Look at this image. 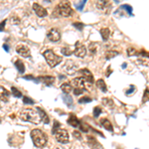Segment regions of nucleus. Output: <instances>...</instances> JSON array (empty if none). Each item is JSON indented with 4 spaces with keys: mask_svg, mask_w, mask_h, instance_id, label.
<instances>
[{
    "mask_svg": "<svg viewBox=\"0 0 149 149\" xmlns=\"http://www.w3.org/2000/svg\"><path fill=\"white\" fill-rule=\"evenodd\" d=\"M68 123L73 127H79L81 125V122L80 121V119L76 116L74 113H70L69 118H68Z\"/></svg>",
    "mask_w": 149,
    "mask_h": 149,
    "instance_id": "nucleus-13",
    "label": "nucleus"
},
{
    "mask_svg": "<svg viewBox=\"0 0 149 149\" xmlns=\"http://www.w3.org/2000/svg\"><path fill=\"white\" fill-rule=\"evenodd\" d=\"M119 53L117 51H107L105 53V58H107V60H110L112 59V58H114L115 56H117Z\"/></svg>",
    "mask_w": 149,
    "mask_h": 149,
    "instance_id": "nucleus-23",
    "label": "nucleus"
},
{
    "mask_svg": "<svg viewBox=\"0 0 149 149\" xmlns=\"http://www.w3.org/2000/svg\"><path fill=\"white\" fill-rule=\"evenodd\" d=\"M65 102L68 103V105H69L70 107H71L72 105H73V100H72L71 97H67L66 98H65Z\"/></svg>",
    "mask_w": 149,
    "mask_h": 149,
    "instance_id": "nucleus-33",
    "label": "nucleus"
},
{
    "mask_svg": "<svg viewBox=\"0 0 149 149\" xmlns=\"http://www.w3.org/2000/svg\"><path fill=\"white\" fill-rule=\"evenodd\" d=\"M15 66L17 70L19 71V73L20 74H24V72H25V66H24L23 62L20 61V60H17V61L15 62Z\"/></svg>",
    "mask_w": 149,
    "mask_h": 149,
    "instance_id": "nucleus-22",
    "label": "nucleus"
},
{
    "mask_svg": "<svg viewBox=\"0 0 149 149\" xmlns=\"http://www.w3.org/2000/svg\"><path fill=\"white\" fill-rule=\"evenodd\" d=\"M0 107H1V105H0Z\"/></svg>",
    "mask_w": 149,
    "mask_h": 149,
    "instance_id": "nucleus-42",
    "label": "nucleus"
},
{
    "mask_svg": "<svg viewBox=\"0 0 149 149\" xmlns=\"http://www.w3.org/2000/svg\"><path fill=\"white\" fill-rule=\"evenodd\" d=\"M38 83H43L45 84L46 86H51L53 83L55 81V78L54 77H51V76H43V77H39L37 79Z\"/></svg>",
    "mask_w": 149,
    "mask_h": 149,
    "instance_id": "nucleus-14",
    "label": "nucleus"
},
{
    "mask_svg": "<svg viewBox=\"0 0 149 149\" xmlns=\"http://www.w3.org/2000/svg\"><path fill=\"white\" fill-rule=\"evenodd\" d=\"M61 90L63 91L64 93H69L73 91V88H72V85L70 83H64L63 85L61 86Z\"/></svg>",
    "mask_w": 149,
    "mask_h": 149,
    "instance_id": "nucleus-21",
    "label": "nucleus"
},
{
    "mask_svg": "<svg viewBox=\"0 0 149 149\" xmlns=\"http://www.w3.org/2000/svg\"><path fill=\"white\" fill-rule=\"evenodd\" d=\"M97 50V45L95 44V43H92V44L90 45V51L92 52L93 54H95Z\"/></svg>",
    "mask_w": 149,
    "mask_h": 149,
    "instance_id": "nucleus-30",
    "label": "nucleus"
},
{
    "mask_svg": "<svg viewBox=\"0 0 149 149\" xmlns=\"http://www.w3.org/2000/svg\"><path fill=\"white\" fill-rule=\"evenodd\" d=\"M137 50H135L134 48H128L127 49V55H128L129 57H132V56H136V55H138Z\"/></svg>",
    "mask_w": 149,
    "mask_h": 149,
    "instance_id": "nucleus-26",
    "label": "nucleus"
},
{
    "mask_svg": "<svg viewBox=\"0 0 149 149\" xmlns=\"http://www.w3.org/2000/svg\"><path fill=\"white\" fill-rule=\"evenodd\" d=\"M74 54L76 55L77 57L79 58H84L86 55V47L81 44V42H77L74 44Z\"/></svg>",
    "mask_w": 149,
    "mask_h": 149,
    "instance_id": "nucleus-7",
    "label": "nucleus"
},
{
    "mask_svg": "<svg viewBox=\"0 0 149 149\" xmlns=\"http://www.w3.org/2000/svg\"><path fill=\"white\" fill-rule=\"evenodd\" d=\"M60 127V123H59V121H57V120H55L54 121V126H53V129H52V133H54L55 131L57 130L58 128Z\"/></svg>",
    "mask_w": 149,
    "mask_h": 149,
    "instance_id": "nucleus-32",
    "label": "nucleus"
},
{
    "mask_svg": "<svg viewBox=\"0 0 149 149\" xmlns=\"http://www.w3.org/2000/svg\"><path fill=\"white\" fill-rule=\"evenodd\" d=\"M46 1H52V0H46Z\"/></svg>",
    "mask_w": 149,
    "mask_h": 149,
    "instance_id": "nucleus-41",
    "label": "nucleus"
},
{
    "mask_svg": "<svg viewBox=\"0 0 149 149\" xmlns=\"http://www.w3.org/2000/svg\"><path fill=\"white\" fill-rule=\"evenodd\" d=\"M9 95H10V93H9L5 88L0 86V100L4 102H7L9 100Z\"/></svg>",
    "mask_w": 149,
    "mask_h": 149,
    "instance_id": "nucleus-15",
    "label": "nucleus"
},
{
    "mask_svg": "<svg viewBox=\"0 0 149 149\" xmlns=\"http://www.w3.org/2000/svg\"><path fill=\"white\" fill-rule=\"evenodd\" d=\"M100 124L104 127L105 129H107L109 131H113V127H112V124L107 118H102L100 119Z\"/></svg>",
    "mask_w": 149,
    "mask_h": 149,
    "instance_id": "nucleus-16",
    "label": "nucleus"
},
{
    "mask_svg": "<svg viewBox=\"0 0 149 149\" xmlns=\"http://www.w3.org/2000/svg\"><path fill=\"white\" fill-rule=\"evenodd\" d=\"M97 86L98 88H100L102 92H103V93H107V86H105V83H104V81L103 80H98L97 81Z\"/></svg>",
    "mask_w": 149,
    "mask_h": 149,
    "instance_id": "nucleus-20",
    "label": "nucleus"
},
{
    "mask_svg": "<svg viewBox=\"0 0 149 149\" xmlns=\"http://www.w3.org/2000/svg\"><path fill=\"white\" fill-rule=\"evenodd\" d=\"M23 102L25 103V104H34V100H31V98L28 97H24Z\"/></svg>",
    "mask_w": 149,
    "mask_h": 149,
    "instance_id": "nucleus-28",
    "label": "nucleus"
},
{
    "mask_svg": "<svg viewBox=\"0 0 149 149\" xmlns=\"http://www.w3.org/2000/svg\"><path fill=\"white\" fill-rule=\"evenodd\" d=\"M147 97H148V90L146 88V92H145V93H144V100H143V102H146V100H147Z\"/></svg>",
    "mask_w": 149,
    "mask_h": 149,
    "instance_id": "nucleus-37",
    "label": "nucleus"
},
{
    "mask_svg": "<svg viewBox=\"0 0 149 149\" xmlns=\"http://www.w3.org/2000/svg\"><path fill=\"white\" fill-rule=\"evenodd\" d=\"M11 92H12V93H13V95L15 97H22V93H21V92L18 90V88H16L15 86H12Z\"/></svg>",
    "mask_w": 149,
    "mask_h": 149,
    "instance_id": "nucleus-25",
    "label": "nucleus"
},
{
    "mask_svg": "<svg viewBox=\"0 0 149 149\" xmlns=\"http://www.w3.org/2000/svg\"><path fill=\"white\" fill-rule=\"evenodd\" d=\"M3 48L5 49V51H6V52H9V47L7 46L6 44H4V45H3Z\"/></svg>",
    "mask_w": 149,
    "mask_h": 149,
    "instance_id": "nucleus-38",
    "label": "nucleus"
},
{
    "mask_svg": "<svg viewBox=\"0 0 149 149\" xmlns=\"http://www.w3.org/2000/svg\"><path fill=\"white\" fill-rule=\"evenodd\" d=\"M100 35H102V38L103 41H107L109 39V35H110V31L109 28H102L100 29Z\"/></svg>",
    "mask_w": 149,
    "mask_h": 149,
    "instance_id": "nucleus-19",
    "label": "nucleus"
},
{
    "mask_svg": "<svg viewBox=\"0 0 149 149\" xmlns=\"http://www.w3.org/2000/svg\"><path fill=\"white\" fill-rule=\"evenodd\" d=\"M33 10L35 11V13L37 14L39 17H46V16L48 15V12H47L46 9L38 3L33 4Z\"/></svg>",
    "mask_w": 149,
    "mask_h": 149,
    "instance_id": "nucleus-11",
    "label": "nucleus"
},
{
    "mask_svg": "<svg viewBox=\"0 0 149 149\" xmlns=\"http://www.w3.org/2000/svg\"><path fill=\"white\" fill-rule=\"evenodd\" d=\"M56 137L57 141L60 143H67L69 142V133L67 130L63 128H58L56 131L53 133Z\"/></svg>",
    "mask_w": 149,
    "mask_h": 149,
    "instance_id": "nucleus-6",
    "label": "nucleus"
},
{
    "mask_svg": "<svg viewBox=\"0 0 149 149\" xmlns=\"http://www.w3.org/2000/svg\"><path fill=\"white\" fill-rule=\"evenodd\" d=\"M74 135H76V136H77V137H78V138H80V137H81V136H80V134H79V133H78V132H77V131H74Z\"/></svg>",
    "mask_w": 149,
    "mask_h": 149,
    "instance_id": "nucleus-39",
    "label": "nucleus"
},
{
    "mask_svg": "<svg viewBox=\"0 0 149 149\" xmlns=\"http://www.w3.org/2000/svg\"><path fill=\"white\" fill-rule=\"evenodd\" d=\"M43 56H44L46 62L51 68H55L57 65H59L62 62V57L56 55L52 50H47V51H45L43 53Z\"/></svg>",
    "mask_w": 149,
    "mask_h": 149,
    "instance_id": "nucleus-4",
    "label": "nucleus"
},
{
    "mask_svg": "<svg viewBox=\"0 0 149 149\" xmlns=\"http://www.w3.org/2000/svg\"><path fill=\"white\" fill-rule=\"evenodd\" d=\"M5 23H6V20H4L3 22L0 23V32L4 30V27H5Z\"/></svg>",
    "mask_w": 149,
    "mask_h": 149,
    "instance_id": "nucleus-36",
    "label": "nucleus"
},
{
    "mask_svg": "<svg viewBox=\"0 0 149 149\" xmlns=\"http://www.w3.org/2000/svg\"><path fill=\"white\" fill-rule=\"evenodd\" d=\"M48 38L52 41V42H58L61 39V32L59 29L53 28L50 30V32L48 33Z\"/></svg>",
    "mask_w": 149,
    "mask_h": 149,
    "instance_id": "nucleus-9",
    "label": "nucleus"
},
{
    "mask_svg": "<svg viewBox=\"0 0 149 149\" xmlns=\"http://www.w3.org/2000/svg\"><path fill=\"white\" fill-rule=\"evenodd\" d=\"M64 70L68 74H74L77 72V66L73 61H68L64 66Z\"/></svg>",
    "mask_w": 149,
    "mask_h": 149,
    "instance_id": "nucleus-12",
    "label": "nucleus"
},
{
    "mask_svg": "<svg viewBox=\"0 0 149 149\" xmlns=\"http://www.w3.org/2000/svg\"><path fill=\"white\" fill-rule=\"evenodd\" d=\"M79 73L81 74V78L86 81V84H88L90 86L93 85V76L88 69H81L79 71Z\"/></svg>",
    "mask_w": 149,
    "mask_h": 149,
    "instance_id": "nucleus-8",
    "label": "nucleus"
},
{
    "mask_svg": "<svg viewBox=\"0 0 149 149\" xmlns=\"http://www.w3.org/2000/svg\"><path fill=\"white\" fill-rule=\"evenodd\" d=\"M73 12L74 11L68 0L61 1L55 8V13L58 16H61V17H69V16H71L73 14Z\"/></svg>",
    "mask_w": 149,
    "mask_h": 149,
    "instance_id": "nucleus-3",
    "label": "nucleus"
},
{
    "mask_svg": "<svg viewBox=\"0 0 149 149\" xmlns=\"http://www.w3.org/2000/svg\"><path fill=\"white\" fill-rule=\"evenodd\" d=\"M31 138H32L34 145L38 148L44 147L48 140L47 135L41 129H33L31 131Z\"/></svg>",
    "mask_w": 149,
    "mask_h": 149,
    "instance_id": "nucleus-2",
    "label": "nucleus"
},
{
    "mask_svg": "<svg viewBox=\"0 0 149 149\" xmlns=\"http://www.w3.org/2000/svg\"><path fill=\"white\" fill-rule=\"evenodd\" d=\"M92 102V98L88 97H81L79 100V102L80 103H86V102Z\"/></svg>",
    "mask_w": 149,
    "mask_h": 149,
    "instance_id": "nucleus-29",
    "label": "nucleus"
},
{
    "mask_svg": "<svg viewBox=\"0 0 149 149\" xmlns=\"http://www.w3.org/2000/svg\"><path fill=\"white\" fill-rule=\"evenodd\" d=\"M107 6H109V3L107 0H97V7L100 10H105Z\"/></svg>",
    "mask_w": 149,
    "mask_h": 149,
    "instance_id": "nucleus-18",
    "label": "nucleus"
},
{
    "mask_svg": "<svg viewBox=\"0 0 149 149\" xmlns=\"http://www.w3.org/2000/svg\"><path fill=\"white\" fill-rule=\"evenodd\" d=\"M16 52L24 58H28L31 56L30 49H29L26 45H18V46L16 47Z\"/></svg>",
    "mask_w": 149,
    "mask_h": 149,
    "instance_id": "nucleus-10",
    "label": "nucleus"
},
{
    "mask_svg": "<svg viewBox=\"0 0 149 149\" xmlns=\"http://www.w3.org/2000/svg\"><path fill=\"white\" fill-rule=\"evenodd\" d=\"M100 113H102V109H100V107H95V109H93V116H95V117H97Z\"/></svg>",
    "mask_w": 149,
    "mask_h": 149,
    "instance_id": "nucleus-27",
    "label": "nucleus"
},
{
    "mask_svg": "<svg viewBox=\"0 0 149 149\" xmlns=\"http://www.w3.org/2000/svg\"><path fill=\"white\" fill-rule=\"evenodd\" d=\"M24 79H25V80H32V81H35L36 83H38L37 79H35L33 76H25V77H24Z\"/></svg>",
    "mask_w": 149,
    "mask_h": 149,
    "instance_id": "nucleus-34",
    "label": "nucleus"
},
{
    "mask_svg": "<svg viewBox=\"0 0 149 149\" xmlns=\"http://www.w3.org/2000/svg\"><path fill=\"white\" fill-rule=\"evenodd\" d=\"M72 88H74V93L76 95H80L84 93V91L86 88V83L81 77L80 78H74L73 81H71Z\"/></svg>",
    "mask_w": 149,
    "mask_h": 149,
    "instance_id": "nucleus-5",
    "label": "nucleus"
},
{
    "mask_svg": "<svg viewBox=\"0 0 149 149\" xmlns=\"http://www.w3.org/2000/svg\"><path fill=\"white\" fill-rule=\"evenodd\" d=\"M38 110V112L40 113V116H41V120L42 121H44L45 123L48 124L50 122V118H49V116H48V114L45 112V110H43L42 109H40V107H37L36 109Z\"/></svg>",
    "mask_w": 149,
    "mask_h": 149,
    "instance_id": "nucleus-17",
    "label": "nucleus"
},
{
    "mask_svg": "<svg viewBox=\"0 0 149 149\" xmlns=\"http://www.w3.org/2000/svg\"><path fill=\"white\" fill-rule=\"evenodd\" d=\"M125 67H126V64H123V65H122V68H125Z\"/></svg>",
    "mask_w": 149,
    "mask_h": 149,
    "instance_id": "nucleus-40",
    "label": "nucleus"
},
{
    "mask_svg": "<svg viewBox=\"0 0 149 149\" xmlns=\"http://www.w3.org/2000/svg\"><path fill=\"white\" fill-rule=\"evenodd\" d=\"M122 8H125V9H127V12H128L129 14H131V12H132V8H131V6H129V5H123V6H122Z\"/></svg>",
    "mask_w": 149,
    "mask_h": 149,
    "instance_id": "nucleus-35",
    "label": "nucleus"
},
{
    "mask_svg": "<svg viewBox=\"0 0 149 149\" xmlns=\"http://www.w3.org/2000/svg\"><path fill=\"white\" fill-rule=\"evenodd\" d=\"M20 118L23 121H28L34 124H39L41 121V116L40 113L38 112L37 109H25L20 112Z\"/></svg>",
    "mask_w": 149,
    "mask_h": 149,
    "instance_id": "nucleus-1",
    "label": "nucleus"
},
{
    "mask_svg": "<svg viewBox=\"0 0 149 149\" xmlns=\"http://www.w3.org/2000/svg\"><path fill=\"white\" fill-rule=\"evenodd\" d=\"M73 26H74V27H76L77 29H79V30H81V29L84 28V24L83 23H80V22H74V23H73Z\"/></svg>",
    "mask_w": 149,
    "mask_h": 149,
    "instance_id": "nucleus-31",
    "label": "nucleus"
},
{
    "mask_svg": "<svg viewBox=\"0 0 149 149\" xmlns=\"http://www.w3.org/2000/svg\"><path fill=\"white\" fill-rule=\"evenodd\" d=\"M61 52H62V54L65 55V56H67V57L71 56V55L73 54V51H72V50L70 49L69 47H64V48H62Z\"/></svg>",
    "mask_w": 149,
    "mask_h": 149,
    "instance_id": "nucleus-24",
    "label": "nucleus"
}]
</instances>
